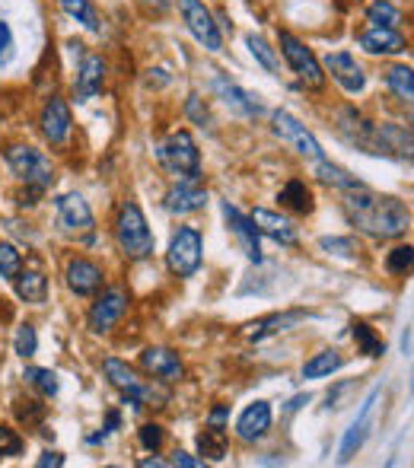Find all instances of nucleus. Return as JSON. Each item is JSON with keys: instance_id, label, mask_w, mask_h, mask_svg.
<instances>
[{"instance_id": "1", "label": "nucleus", "mask_w": 414, "mask_h": 468, "mask_svg": "<svg viewBox=\"0 0 414 468\" xmlns=\"http://www.w3.org/2000/svg\"><path fill=\"white\" fill-rule=\"evenodd\" d=\"M344 214L360 233L373 236V239H399L411 227V214L408 208L392 195H376L367 185L360 189H348L341 198Z\"/></svg>"}, {"instance_id": "2", "label": "nucleus", "mask_w": 414, "mask_h": 468, "mask_svg": "<svg viewBox=\"0 0 414 468\" xmlns=\"http://www.w3.org/2000/svg\"><path fill=\"white\" fill-rule=\"evenodd\" d=\"M115 239H118V246H122V252L134 261L153 255V233H150L147 217H143V210L137 208L134 201L122 204V210H118Z\"/></svg>"}, {"instance_id": "3", "label": "nucleus", "mask_w": 414, "mask_h": 468, "mask_svg": "<svg viewBox=\"0 0 414 468\" xmlns=\"http://www.w3.org/2000/svg\"><path fill=\"white\" fill-rule=\"evenodd\" d=\"M103 373L118 392H124V398H131L134 408H163V405H166V398H169L166 392H163L160 385L143 383V379L137 376L128 364H122V360L109 357L103 364Z\"/></svg>"}, {"instance_id": "4", "label": "nucleus", "mask_w": 414, "mask_h": 468, "mask_svg": "<svg viewBox=\"0 0 414 468\" xmlns=\"http://www.w3.org/2000/svg\"><path fill=\"white\" fill-rule=\"evenodd\" d=\"M156 156H160V163L166 172L179 179H201V153H198V143L188 131H175L169 134L166 141L156 147Z\"/></svg>"}, {"instance_id": "5", "label": "nucleus", "mask_w": 414, "mask_h": 468, "mask_svg": "<svg viewBox=\"0 0 414 468\" xmlns=\"http://www.w3.org/2000/svg\"><path fill=\"white\" fill-rule=\"evenodd\" d=\"M7 163L10 170H14V176H20L26 185H33V189H52L54 182V170H52V160H48L42 150L35 147H26V143H20V147H10L7 150Z\"/></svg>"}, {"instance_id": "6", "label": "nucleus", "mask_w": 414, "mask_h": 468, "mask_svg": "<svg viewBox=\"0 0 414 468\" xmlns=\"http://www.w3.org/2000/svg\"><path fill=\"white\" fill-rule=\"evenodd\" d=\"M281 42V52H284L287 64H291V71L297 73V80L303 86H310V90H322L325 86V73H322V64H319V58L310 52V48L303 45V42L297 39L293 33H281L278 35Z\"/></svg>"}, {"instance_id": "7", "label": "nucleus", "mask_w": 414, "mask_h": 468, "mask_svg": "<svg viewBox=\"0 0 414 468\" xmlns=\"http://www.w3.org/2000/svg\"><path fill=\"white\" fill-rule=\"evenodd\" d=\"M201 258H204V242H201V233L194 227H182L179 233L172 236L169 242V271L175 278H192L194 271L201 268Z\"/></svg>"}, {"instance_id": "8", "label": "nucleus", "mask_w": 414, "mask_h": 468, "mask_svg": "<svg viewBox=\"0 0 414 468\" xmlns=\"http://www.w3.org/2000/svg\"><path fill=\"white\" fill-rule=\"evenodd\" d=\"M179 14L185 20V29L194 35L198 45H204L207 52H221L223 35L221 26L214 23V14L204 7V0H179Z\"/></svg>"}, {"instance_id": "9", "label": "nucleus", "mask_w": 414, "mask_h": 468, "mask_svg": "<svg viewBox=\"0 0 414 468\" xmlns=\"http://www.w3.org/2000/svg\"><path fill=\"white\" fill-rule=\"evenodd\" d=\"M271 128H274V134H278L281 141L291 143V147L297 150L300 156H306L310 163H319V160H325L319 141L310 134V131H306V124H300L297 118L291 115V112H274V115H271Z\"/></svg>"}, {"instance_id": "10", "label": "nucleus", "mask_w": 414, "mask_h": 468, "mask_svg": "<svg viewBox=\"0 0 414 468\" xmlns=\"http://www.w3.org/2000/svg\"><path fill=\"white\" fill-rule=\"evenodd\" d=\"M58 223L67 236H84V239H90L93 227H96L93 210L84 195H61L58 198Z\"/></svg>"}, {"instance_id": "11", "label": "nucleus", "mask_w": 414, "mask_h": 468, "mask_svg": "<svg viewBox=\"0 0 414 468\" xmlns=\"http://www.w3.org/2000/svg\"><path fill=\"white\" fill-rule=\"evenodd\" d=\"M124 309H128V293L122 290V287H112V290H105L103 297L93 303L90 309V332L96 335H105L115 328V322L124 316Z\"/></svg>"}, {"instance_id": "12", "label": "nucleus", "mask_w": 414, "mask_h": 468, "mask_svg": "<svg viewBox=\"0 0 414 468\" xmlns=\"http://www.w3.org/2000/svg\"><path fill=\"white\" fill-rule=\"evenodd\" d=\"M223 217H227L230 233H233L236 242H240L242 255L259 265V261H261V233H259V227L252 223V217L240 214V210H236L230 201H223Z\"/></svg>"}, {"instance_id": "13", "label": "nucleus", "mask_w": 414, "mask_h": 468, "mask_svg": "<svg viewBox=\"0 0 414 468\" xmlns=\"http://www.w3.org/2000/svg\"><path fill=\"white\" fill-rule=\"evenodd\" d=\"M207 204V189L201 185V179H182L179 185L166 191L163 198V208L175 217H185V214H194Z\"/></svg>"}, {"instance_id": "14", "label": "nucleus", "mask_w": 414, "mask_h": 468, "mask_svg": "<svg viewBox=\"0 0 414 468\" xmlns=\"http://www.w3.org/2000/svg\"><path fill=\"white\" fill-rule=\"evenodd\" d=\"M71 109L61 96H52L42 109V134L48 137V143L54 147H64L67 137H71Z\"/></svg>"}, {"instance_id": "15", "label": "nucleus", "mask_w": 414, "mask_h": 468, "mask_svg": "<svg viewBox=\"0 0 414 468\" xmlns=\"http://www.w3.org/2000/svg\"><path fill=\"white\" fill-rule=\"evenodd\" d=\"M141 366L150 376L160 379V383H179L185 376V366H182L179 354H172L169 347H147L141 354Z\"/></svg>"}, {"instance_id": "16", "label": "nucleus", "mask_w": 414, "mask_h": 468, "mask_svg": "<svg viewBox=\"0 0 414 468\" xmlns=\"http://www.w3.org/2000/svg\"><path fill=\"white\" fill-rule=\"evenodd\" d=\"M376 153L414 163V131H405L399 124H376Z\"/></svg>"}, {"instance_id": "17", "label": "nucleus", "mask_w": 414, "mask_h": 468, "mask_svg": "<svg viewBox=\"0 0 414 468\" xmlns=\"http://www.w3.org/2000/svg\"><path fill=\"white\" fill-rule=\"evenodd\" d=\"M325 67H329L331 77L341 83L344 93H363V86H367V73H363V67L357 64L354 54L348 52H335L325 58Z\"/></svg>"}, {"instance_id": "18", "label": "nucleus", "mask_w": 414, "mask_h": 468, "mask_svg": "<svg viewBox=\"0 0 414 468\" xmlns=\"http://www.w3.org/2000/svg\"><path fill=\"white\" fill-rule=\"evenodd\" d=\"M214 93L223 99V105H227L230 112H236V115H242V118H255L261 112V105L252 99V93L236 86L233 80H227L221 71H214Z\"/></svg>"}, {"instance_id": "19", "label": "nucleus", "mask_w": 414, "mask_h": 468, "mask_svg": "<svg viewBox=\"0 0 414 468\" xmlns=\"http://www.w3.org/2000/svg\"><path fill=\"white\" fill-rule=\"evenodd\" d=\"M357 42H360V48H363V52H370V54H401L408 48L405 35H401L399 29H392V26L363 29V33L357 35Z\"/></svg>"}, {"instance_id": "20", "label": "nucleus", "mask_w": 414, "mask_h": 468, "mask_svg": "<svg viewBox=\"0 0 414 468\" xmlns=\"http://www.w3.org/2000/svg\"><path fill=\"white\" fill-rule=\"evenodd\" d=\"M271 430V405L268 402H252L236 421V436L242 443H255Z\"/></svg>"}, {"instance_id": "21", "label": "nucleus", "mask_w": 414, "mask_h": 468, "mask_svg": "<svg viewBox=\"0 0 414 468\" xmlns=\"http://www.w3.org/2000/svg\"><path fill=\"white\" fill-rule=\"evenodd\" d=\"M376 395H380V392H370V398H367V402H363V408H360V414H357V421L350 424L348 434H344L341 449H338V459H341V462L354 459L357 449H360L363 443H367V434H370V417H373Z\"/></svg>"}, {"instance_id": "22", "label": "nucleus", "mask_w": 414, "mask_h": 468, "mask_svg": "<svg viewBox=\"0 0 414 468\" xmlns=\"http://www.w3.org/2000/svg\"><path fill=\"white\" fill-rule=\"evenodd\" d=\"M103 83H105V61L99 54H84L77 67V99L86 102L93 99L96 93H103Z\"/></svg>"}, {"instance_id": "23", "label": "nucleus", "mask_w": 414, "mask_h": 468, "mask_svg": "<svg viewBox=\"0 0 414 468\" xmlns=\"http://www.w3.org/2000/svg\"><path fill=\"white\" fill-rule=\"evenodd\" d=\"M252 223L259 227V233L268 236V239L281 242V246H297V229H293V223L287 220V217L274 214V210H268V208H255Z\"/></svg>"}, {"instance_id": "24", "label": "nucleus", "mask_w": 414, "mask_h": 468, "mask_svg": "<svg viewBox=\"0 0 414 468\" xmlns=\"http://www.w3.org/2000/svg\"><path fill=\"white\" fill-rule=\"evenodd\" d=\"M67 287H71L77 297H90V293H96L99 287H103V271H99V265H93V261L86 258H74L71 265H67Z\"/></svg>"}, {"instance_id": "25", "label": "nucleus", "mask_w": 414, "mask_h": 468, "mask_svg": "<svg viewBox=\"0 0 414 468\" xmlns=\"http://www.w3.org/2000/svg\"><path fill=\"white\" fill-rule=\"evenodd\" d=\"M14 280H16V293H20V299H26V303L42 306L48 299V278L42 271H35V268L20 271Z\"/></svg>"}, {"instance_id": "26", "label": "nucleus", "mask_w": 414, "mask_h": 468, "mask_svg": "<svg viewBox=\"0 0 414 468\" xmlns=\"http://www.w3.org/2000/svg\"><path fill=\"white\" fill-rule=\"evenodd\" d=\"M278 201L284 204L287 210H293V214H312V208H316V198H312V191L306 189V182H300V179H291V182L281 189Z\"/></svg>"}, {"instance_id": "27", "label": "nucleus", "mask_w": 414, "mask_h": 468, "mask_svg": "<svg viewBox=\"0 0 414 468\" xmlns=\"http://www.w3.org/2000/svg\"><path fill=\"white\" fill-rule=\"evenodd\" d=\"M300 319H306V312H281V316H268V319H259L252 326H246V335L249 338H265V335H274V332H284V328L297 326Z\"/></svg>"}, {"instance_id": "28", "label": "nucleus", "mask_w": 414, "mask_h": 468, "mask_svg": "<svg viewBox=\"0 0 414 468\" xmlns=\"http://www.w3.org/2000/svg\"><path fill=\"white\" fill-rule=\"evenodd\" d=\"M386 86L408 105H414V71L405 64H392L386 71Z\"/></svg>"}, {"instance_id": "29", "label": "nucleus", "mask_w": 414, "mask_h": 468, "mask_svg": "<svg viewBox=\"0 0 414 468\" xmlns=\"http://www.w3.org/2000/svg\"><path fill=\"white\" fill-rule=\"evenodd\" d=\"M61 10L90 33H103V23H99V14L90 0H61Z\"/></svg>"}, {"instance_id": "30", "label": "nucleus", "mask_w": 414, "mask_h": 468, "mask_svg": "<svg viewBox=\"0 0 414 468\" xmlns=\"http://www.w3.org/2000/svg\"><path fill=\"white\" fill-rule=\"evenodd\" d=\"M344 357L338 351H319L312 360L303 364V379H322V376H331L335 370H341Z\"/></svg>"}, {"instance_id": "31", "label": "nucleus", "mask_w": 414, "mask_h": 468, "mask_svg": "<svg viewBox=\"0 0 414 468\" xmlns=\"http://www.w3.org/2000/svg\"><path fill=\"white\" fill-rule=\"evenodd\" d=\"M316 176H319V182L335 185V189H341V191H348V189H360V185H363L357 176H350V172H344L341 166L329 163V160H319V163H316Z\"/></svg>"}, {"instance_id": "32", "label": "nucleus", "mask_w": 414, "mask_h": 468, "mask_svg": "<svg viewBox=\"0 0 414 468\" xmlns=\"http://www.w3.org/2000/svg\"><path fill=\"white\" fill-rule=\"evenodd\" d=\"M198 449H201V455H207V459L221 462L223 455H227V430L207 424V430L198 436Z\"/></svg>"}, {"instance_id": "33", "label": "nucleus", "mask_w": 414, "mask_h": 468, "mask_svg": "<svg viewBox=\"0 0 414 468\" xmlns=\"http://www.w3.org/2000/svg\"><path fill=\"white\" fill-rule=\"evenodd\" d=\"M246 45H249V52H252V58L259 61L261 67H265L271 77H281V64H278V54H274V48L268 45L261 35H246Z\"/></svg>"}, {"instance_id": "34", "label": "nucleus", "mask_w": 414, "mask_h": 468, "mask_svg": "<svg viewBox=\"0 0 414 468\" xmlns=\"http://www.w3.org/2000/svg\"><path fill=\"white\" fill-rule=\"evenodd\" d=\"M367 23L370 26H399L401 23V10L395 7V4H389V0H373L367 7Z\"/></svg>"}, {"instance_id": "35", "label": "nucleus", "mask_w": 414, "mask_h": 468, "mask_svg": "<svg viewBox=\"0 0 414 468\" xmlns=\"http://www.w3.org/2000/svg\"><path fill=\"white\" fill-rule=\"evenodd\" d=\"M350 328H354V341H357V347H360V354H367V357H382V354H386L382 338L367 326V322H354Z\"/></svg>"}, {"instance_id": "36", "label": "nucleus", "mask_w": 414, "mask_h": 468, "mask_svg": "<svg viewBox=\"0 0 414 468\" xmlns=\"http://www.w3.org/2000/svg\"><path fill=\"white\" fill-rule=\"evenodd\" d=\"M23 379H26L29 385H35V389H39L42 395H58V389H61L58 373L45 370V366H29V370L23 373Z\"/></svg>"}, {"instance_id": "37", "label": "nucleus", "mask_w": 414, "mask_h": 468, "mask_svg": "<svg viewBox=\"0 0 414 468\" xmlns=\"http://www.w3.org/2000/svg\"><path fill=\"white\" fill-rule=\"evenodd\" d=\"M386 268L395 278H408L414 271V246H395L386 258Z\"/></svg>"}, {"instance_id": "38", "label": "nucleus", "mask_w": 414, "mask_h": 468, "mask_svg": "<svg viewBox=\"0 0 414 468\" xmlns=\"http://www.w3.org/2000/svg\"><path fill=\"white\" fill-rule=\"evenodd\" d=\"M23 271V255L14 242H0V278L14 280Z\"/></svg>"}, {"instance_id": "39", "label": "nucleus", "mask_w": 414, "mask_h": 468, "mask_svg": "<svg viewBox=\"0 0 414 468\" xmlns=\"http://www.w3.org/2000/svg\"><path fill=\"white\" fill-rule=\"evenodd\" d=\"M16 354H20L23 360L33 357L35 351H39V335H35L33 326H20V332H16V341H14Z\"/></svg>"}, {"instance_id": "40", "label": "nucleus", "mask_w": 414, "mask_h": 468, "mask_svg": "<svg viewBox=\"0 0 414 468\" xmlns=\"http://www.w3.org/2000/svg\"><path fill=\"white\" fill-rule=\"evenodd\" d=\"M16 54V39L7 20H0V64H10Z\"/></svg>"}, {"instance_id": "41", "label": "nucleus", "mask_w": 414, "mask_h": 468, "mask_svg": "<svg viewBox=\"0 0 414 468\" xmlns=\"http://www.w3.org/2000/svg\"><path fill=\"white\" fill-rule=\"evenodd\" d=\"M23 453V436L10 427H0V455H20Z\"/></svg>"}, {"instance_id": "42", "label": "nucleus", "mask_w": 414, "mask_h": 468, "mask_svg": "<svg viewBox=\"0 0 414 468\" xmlns=\"http://www.w3.org/2000/svg\"><path fill=\"white\" fill-rule=\"evenodd\" d=\"M185 115L188 118H194V122L201 124V128H211V124H214V118H211V112H207V105L204 109H201V96H188V102H185Z\"/></svg>"}, {"instance_id": "43", "label": "nucleus", "mask_w": 414, "mask_h": 468, "mask_svg": "<svg viewBox=\"0 0 414 468\" xmlns=\"http://www.w3.org/2000/svg\"><path fill=\"white\" fill-rule=\"evenodd\" d=\"M141 446L150 449V453H156V449L163 446V427H160V424H143V427H141Z\"/></svg>"}, {"instance_id": "44", "label": "nucleus", "mask_w": 414, "mask_h": 468, "mask_svg": "<svg viewBox=\"0 0 414 468\" xmlns=\"http://www.w3.org/2000/svg\"><path fill=\"white\" fill-rule=\"evenodd\" d=\"M319 249H325V252H335V255H357L360 252V246H357L354 239H322L319 242Z\"/></svg>"}, {"instance_id": "45", "label": "nucleus", "mask_w": 414, "mask_h": 468, "mask_svg": "<svg viewBox=\"0 0 414 468\" xmlns=\"http://www.w3.org/2000/svg\"><path fill=\"white\" fill-rule=\"evenodd\" d=\"M118 424H122V414H118V411H109V417H105V427H103V434L90 436V443H99V440H105V436H109L112 430H118Z\"/></svg>"}, {"instance_id": "46", "label": "nucleus", "mask_w": 414, "mask_h": 468, "mask_svg": "<svg viewBox=\"0 0 414 468\" xmlns=\"http://www.w3.org/2000/svg\"><path fill=\"white\" fill-rule=\"evenodd\" d=\"M23 405H26V408H16L23 421H39V417L45 414V408H42L39 402H23Z\"/></svg>"}, {"instance_id": "47", "label": "nucleus", "mask_w": 414, "mask_h": 468, "mask_svg": "<svg viewBox=\"0 0 414 468\" xmlns=\"http://www.w3.org/2000/svg\"><path fill=\"white\" fill-rule=\"evenodd\" d=\"M172 465H182V468H201V465H204V459H194V455H188V453H182V449H179V453L172 455Z\"/></svg>"}, {"instance_id": "48", "label": "nucleus", "mask_w": 414, "mask_h": 468, "mask_svg": "<svg viewBox=\"0 0 414 468\" xmlns=\"http://www.w3.org/2000/svg\"><path fill=\"white\" fill-rule=\"evenodd\" d=\"M227 417H230L227 405H217V408L211 411V417H207V424H214V427H223V424H227Z\"/></svg>"}, {"instance_id": "49", "label": "nucleus", "mask_w": 414, "mask_h": 468, "mask_svg": "<svg viewBox=\"0 0 414 468\" xmlns=\"http://www.w3.org/2000/svg\"><path fill=\"white\" fill-rule=\"evenodd\" d=\"M48 465H64V455L61 453H42V459H39V468H48Z\"/></svg>"}, {"instance_id": "50", "label": "nucleus", "mask_w": 414, "mask_h": 468, "mask_svg": "<svg viewBox=\"0 0 414 468\" xmlns=\"http://www.w3.org/2000/svg\"><path fill=\"white\" fill-rule=\"evenodd\" d=\"M143 4H147L150 10H156V14H166L169 10V0H143Z\"/></svg>"}, {"instance_id": "51", "label": "nucleus", "mask_w": 414, "mask_h": 468, "mask_svg": "<svg viewBox=\"0 0 414 468\" xmlns=\"http://www.w3.org/2000/svg\"><path fill=\"white\" fill-rule=\"evenodd\" d=\"M306 402H310V395H297V398H293L291 405H287V411H297V408H303Z\"/></svg>"}, {"instance_id": "52", "label": "nucleus", "mask_w": 414, "mask_h": 468, "mask_svg": "<svg viewBox=\"0 0 414 468\" xmlns=\"http://www.w3.org/2000/svg\"><path fill=\"white\" fill-rule=\"evenodd\" d=\"M10 312H14V309L7 306V299H0V319H10Z\"/></svg>"}, {"instance_id": "53", "label": "nucleus", "mask_w": 414, "mask_h": 468, "mask_svg": "<svg viewBox=\"0 0 414 468\" xmlns=\"http://www.w3.org/2000/svg\"><path fill=\"white\" fill-rule=\"evenodd\" d=\"M150 465H153V468H160L163 462H160V459H143V462H141V468H150Z\"/></svg>"}, {"instance_id": "54", "label": "nucleus", "mask_w": 414, "mask_h": 468, "mask_svg": "<svg viewBox=\"0 0 414 468\" xmlns=\"http://www.w3.org/2000/svg\"><path fill=\"white\" fill-rule=\"evenodd\" d=\"M411 128H414V115H411Z\"/></svg>"}]
</instances>
